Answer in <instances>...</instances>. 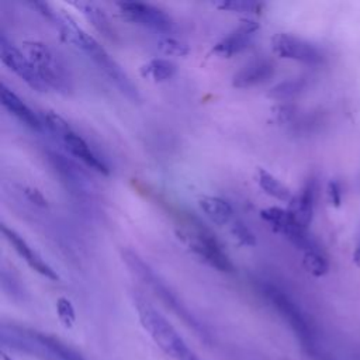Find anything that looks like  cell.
I'll use <instances>...</instances> for the list:
<instances>
[{"label":"cell","mask_w":360,"mask_h":360,"mask_svg":"<svg viewBox=\"0 0 360 360\" xmlns=\"http://www.w3.org/2000/svg\"><path fill=\"white\" fill-rule=\"evenodd\" d=\"M177 72L173 60L166 58H153L141 66V75L153 83H163L170 80Z\"/></svg>","instance_id":"21"},{"label":"cell","mask_w":360,"mask_h":360,"mask_svg":"<svg viewBox=\"0 0 360 360\" xmlns=\"http://www.w3.org/2000/svg\"><path fill=\"white\" fill-rule=\"evenodd\" d=\"M231 233L233 238L243 246H255L256 245V236L250 231V228L240 219L232 221L231 225Z\"/></svg>","instance_id":"27"},{"label":"cell","mask_w":360,"mask_h":360,"mask_svg":"<svg viewBox=\"0 0 360 360\" xmlns=\"http://www.w3.org/2000/svg\"><path fill=\"white\" fill-rule=\"evenodd\" d=\"M198 205L201 211L217 225H225L231 222L233 217L232 205L221 197L201 195L198 198Z\"/></svg>","instance_id":"19"},{"label":"cell","mask_w":360,"mask_h":360,"mask_svg":"<svg viewBox=\"0 0 360 360\" xmlns=\"http://www.w3.org/2000/svg\"><path fill=\"white\" fill-rule=\"evenodd\" d=\"M70 6L77 8L93 28L107 39H115L114 27L105 11L91 1H70Z\"/></svg>","instance_id":"18"},{"label":"cell","mask_w":360,"mask_h":360,"mask_svg":"<svg viewBox=\"0 0 360 360\" xmlns=\"http://www.w3.org/2000/svg\"><path fill=\"white\" fill-rule=\"evenodd\" d=\"M302 266L305 267V270L309 274H312L315 277H322L329 270V262H328L326 256L323 255V252L318 246L304 252Z\"/></svg>","instance_id":"22"},{"label":"cell","mask_w":360,"mask_h":360,"mask_svg":"<svg viewBox=\"0 0 360 360\" xmlns=\"http://www.w3.org/2000/svg\"><path fill=\"white\" fill-rule=\"evenodd\" d=\"M139 322L156 346L174 360H201L184 342L174 326L143 300L135 301Z\"/></svg>","instance_id":"4"},{"label":"cell","mask_w":360,"mask_h":360,"mask_svg":"<svg viewBox=\"0 0 360 360\" xmlns=\"http://www.w3.org/2000/svg\"><path fill=\"white\" fill-rule=\"evenodd\" d=\"M260 290H262V294L264 295V298L285 319V322L290 325V328L298 336L301 343L307 349H314V346H315L314 332H312L305 315L302 314L300 307L291 300V297L270 283H263L260 285Z\"/></svg>","instance_id":"7"},{"label":"cell","mask_w":360,"mask_h":360,"mask_svg":"<svg viewBox=\"0 0 360 360\" xmlns=\"http://www.w3.org/2000/svg\"><path fill=\"white\" fill-rule=\"evenodd\" d=\"M21 51L28 56L48 89L60 94L72 93V70L58 51L41 41H24Z\"/></svg>","instance_id":"3"},{"label":"cell","mask_w":360,"mask_h":360,"mask_svg":"<svg viewBox=\"0 0 360 360\" xmlns=\"http://www.w3.org/2000/svg\"><path fill=\"white\" fill-rule=\"evenodd\" d=\"M315 195H316V180L314 177H309L300 193L292 197L290 201V211L292 215L298 219V222L308 228L312 217H314V208H315Z\"/></svg>","instance_id":"17"},{"label":"cell","mask_w":360,"mask_h":360,"mask_svg":"<svg viewBox=\"0 0 360 360\" xmlns=\"http://www.w3.org/2000/svg\"><path fill=\"white\" fill-rule=\"evenodd\" d=\"M0 59L4 66L11 70L18 79L37 91H46L48 87L39 77L37 69L28 56L15 45H13L4 34L0 35Z\"/></svg>","instance_id":"10"},{"label":"cell","mask_w":360,"mask_h":360,"mask_svg":"<svg viewBox=\"0 0 360 360\" xmlns=\"http://www.w3.org/2000/svg\"><path fill=\"white\" fill-rule=\"evenodd\" d=\"M212 6L221 11L243 13V14L259 13L260 8L263 7L262 3L250 1V0H221V1H214Z\"/></svg>","instance_id":"24"},{"label":"cell","mask_w":360,"mask_h":360,"mask_svg":"<svg viewBox=\"0 0 360 360\" xmlns=\"http://www.w3.org/2000/svg\"><path fill=\"white\" fill-rule=\"evenodd\" d=\"M24 194H25V197H27L31 202H34V204H37V205H41V207H45V205H46V198L42 195V193H41L39 190L32 188V187H25V188H24Z\"/></svg>","instance_id":"30"},{"label":"cell","mask_w":360,"mask_h":360,"mask_svg":"<svg viewBox=\"0 0 360 360\" xmlns=\"http://www.w3.org/2000/svg\"><path fill=\"white\" fill-rule=\"evenodd\" d=\"M122 262L127 264L129 271L142 280L167 307H170L179 316H181L193 328L200 329L197 319L190 314V311L180 302L177 295L163 283V280L153 271V269L142 260V257L134 250L125 249L121 252Z\"/></svg>","instance_id":"6"},{"label":"cell","mask_w":360,"mask_h":360,"mask_svg":"<svg viewBox=\"0 0 360 360\" xmlns=\"http://www.w3.org/2000/svg\"><path fill=\"white\" fill-rule=\"evenodd\" d=\"M305 87V80L298 77V79H287L284 82L277 83L274 87L270 89L267 93L269 97L276 98V100H288L295 97L298 93H301Z\"/></svg>","instance_id":"23"},{"label":"cell","mask_w":360,"mask_h":360,"mask_svg":"<svg viewBox=\"0 0 360 360\" xmlns=\"http://www.w3.org/2000/svg\"><path fill=\"white\" fill-rule=\"evenodd\" d=\"M328 195H329V201L332 205L339 207L342 202V187L339 184V181L336 180H330L328 184Z\"/></svg>","instance_id":"29"},{"label":"cell","mask_w":360,"mask_h":360,"mask_svg":"<svg viewBox=\"0 0 360 360\" xmlns=\"http://www.w3.org/2000/svg\"><path fill=\"white\" fill-rule=\"evenodd\" d=\"M30 6L52 21L59 31L60 39L91 59L127 98L134 103L141 100L136 86L117 63V60L111 58V55L90 34H87L70 14H68L65 10H56L45 1H32Z\"/></svg>","instance_id":"1"},{"label":"cell","mask_w":360,"mask_h":360,"mask_svg":"<svg viewBox=\"0 0 360 360\" xmlns=\"http://www.w3.org/2000/svg\"><path fill=\"white\" fill-rule=\"evenodd\" d=\"M274 75V65L269 59L253 60L240 68L232 76V86L236 89H249L257 84H263Z\"/></svg>","instance_id":"16"},{"label":"cell","mask_w":360,"mask_h":360,"mask_svg":"<svg viewBox=\"0 0 360 360\" xmlns=\"http://www.w3.org/2000/svg\"><path fill=\"white\" fill-rule=\"evenodd\" d=\"M117 7L128 21L159 31L170 32L174 27L173 18L160 7L143 1H120Z\"/></svg>","instance_id":"9"},{"label":"cell","mask_w":360,"mask_h":360,"mask_svg":"<svg viewBox=\"0 0 360 360\" xmlns=\"http://www.w3.org/2000/svg\"><path fill=\"white\" fill-rule=\"evenodd\" d=\"M271 48L273 52L283 59H291L311 66L321 65L323 62L322 52L314 44L287 32L273 35Z\"/></svg>","instance_id":"11"},{"label":"cell","mask_w":360,"mask_h":360,"mask_svg":"<svg viewBox=\"0 0 360 360\" xmlns=\"http://www.w3.org/2000/svg\"><path fill=\"white\" fill-rule=\"evenodd\" d=\"M158 49L167 55V56H177V58H183V56H187L190 53V46L174 38V37H169V35H165L162 38L158 39Z\"/></svg>","instance_id":"25"},{"label":"cell","mask_w":360,"mask_h":360,"mask_svg":"<svg viewBox=\"0 0 360 360\" xmlns=\"http://www.w3.org/2000/svg\"><path fill=\"white\" fill-rule=\"evenodd\" d=\"M56 312L59 316V321L62 322V325L65 328H72L75 321H76V314H75V308L73 304L70 302V300L60 297L56 301Z\"/></svg>","instance_id":"28"},{"label":"cell","mask_w":360,"mask_h":360,"mask_svg":"<svg viewBox=\"0 0 360 360\" xmlns=\"http://www.w3.org/2000/svg\"><path fill=\"white\" fill-rule=\"evenodd\" d=\"M60 142L66 148V150L77 158L80 162H83L86 166L93 169L97 173H101L104 176L110 174V169L105 165V162L90 148V145L82 138L79 134H76L73 129L68 131L62 138Z\"/></svg>","instance_id":"14"},{"label":"cell","mask_w":360,"mask_h":360,"mask_svg":"<svg viewBox=\"0 0 360 360\" xmlns=\"http://www.w3.org/2000/svg\"><path fill=\"white\" fill-rule=\"evenodd\" d=\"M256 183L267 195H270L278 201L290 202L292 200L291 190L281 180H278L274 174H271L270 172H267L263 167H257V170H256Z\"/></svg>","instance_id":"20"},{"label":"cell","mask_w":360,"mask_h":360,"mask_svg":"<svg viewBox=\"0 0 360 360\" xmlns=\"http://www.w3.org/2000/svg\"><path fill=\"white\" fill-rule=\"evenodd\" d=\"M353 262L357 267H360V232H359L356 248H354V252H353Z\"/></svg>","instance_id":"31"},{"label":"cell","mask_w":360,"mask_h":360,"mask_svg":"<svg viewBox=\"0 0 360 360\" xmlns=\"http://www.w3.org/2000/svg\"><path fill=\"white\" fill-rule=\"evenodd\" d=\"M1 357H3V360H13V359H11L10 356H7L6 353H3V356H1Z\"/></svg>","instance_id":"32"},{"label":"cell","mask_w":360,"mask_h":360,"mask_svg":"<svg viewBox=\"0 0 360 360\" xmlns=\"http://www.w3.org/2000/svg\"><path fill=\"white\" fill-rule=\"evenodd\" d=\"M1 232L4 235V238L8 240V243L14 248V250L18 253V256L21 259L25 260V263L32 269L35 270L37 273H39L41 276L49 278V280H53V281H58L59 280V276L58 273L41 257V255L38 252H35L28 243L27 240L20 235L17 233L14 229L8 228L7 225H1Z\"/></svg>","instance_id":"13"},{"label":"cell","mask_w":360,"mask_h":360,"mask_svg":"<svg viewBox=\"0 0 360 360\" xmlns=\"http://www.w3.org/2000/svg\"><path fill=\"white\" fill-rule=\"evenodd\" d=\"M260 217L273 228V231L283 235L287 240H290L295 248L301 249L302 252L318 246L308 235L307 228L298 222V219L292 215L290 210L280 207H267L260 211Z\"/></svg>","instance_id":"8"},{"label":"cell","mask_w":360,"mask_h":360,"mask_svg":"<svg viewBox=\"0 0 360 360\" xmlns=\"http://www.w3.org/2000/svg\"><path fill=\"white\" fill-rule=\"evenodd\" d=\"M0 335L4 346L35 356L41 360H83L73 349L59 339L37 330L3 323Z\"/></svg>","instance_id":"2"},{"label":"cell","mask_w":360,"mask_h":360,"mask_svg":"<svg viewBox=\"0 0 360 360\" xmlns=\"http://www.w3.org/2000/svg\"><path fill=\"white\" fill-rule=\"evenodd\" d=\"M260 25L252 18H243L232 31L222 37L211 49L218 58H232L249 46Z\"/></svg>","instance_id":"12"},{"label":"cell","mask_w":360,"mask_h":360,"mask_svg":"<svg viewBox=\"0 0 360 360\" xmlns=\"http://www.w3.org/2000/svg\"><path fill=\"white\" fill-rule=\"evenodd\" d=\"M41 121L44 124V128H46L51 134H53L55 136H58L59 139L68 132L70 131V125L68 124L66 120H63L60 115H58L53 111H44L41 115Z\"/></svg>","instance_id":"26"},{"label":"cell","mask_w":360,"mask_h":360,"mask_svg":"<svg viewBox=\"0 0 360 360\" xmlns=\"http://www.w3.org/2000/svg\"><path fill=\"white\" fill-rule=\"evenodd\" d=\"M177 238L198 259L222 273H232L235 266L215 235L204 228L198 221L188 222L176 231Z\"/></svg>","instance_id":"5"},{"label":"cell","mask_w":360,"mask_h":360,"mask_svg":"<svg viewBox=\"0 0 360 360\" xmlns=\"http://www.w3.org/2000/svg\"><path fill=\"white\" fill-rule=\"evenodd\" d=\"M0 98L3 107L14 115L21 124L28 127L32 131H42L44 124L41 121V117L37 115L11 89L6 86L4 82L0 83Z\"/></svg>","instance_id":"15"}]
</instances>
